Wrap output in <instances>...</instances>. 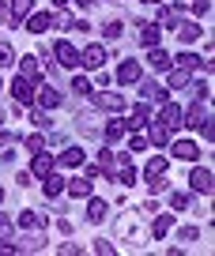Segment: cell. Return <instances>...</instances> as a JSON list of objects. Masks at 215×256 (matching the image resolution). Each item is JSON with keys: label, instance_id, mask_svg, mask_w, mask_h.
Listing matches in <instances>:
<instances>
[{"label": "cell", "instance_id": "obj_9", "mask_svg": "<svg viewBox=\"0 0 215 256\" xmlns=\"http://www.w3.org/2000/svg\"><path fill=\"white\" fill-rule=\"evenodd\" d=\"M49 26H53V16H49V12H34V16H27V30H31V34H46Z\"/></svg>", "mask_w": 215, "mask_h": 256}, {"label": "cell", "instance_id": "obj_13", "mask_svg": "<svg viewBox=\"0 0 215 256\" xmlns=\"http://www.w3.org/2000/svg\"><path fill=\"white\" fill-rule=\"evenodd\" d=\"M140 76H143L140 60H125V64H121V72H117V80L121 83H140Z\"/></svg>", "mask_w": 215, "mask_h": 256}, {"label": "cell", "instance_id": "obj_36", "mask_svg": "<svg viewBox=\"0 0 215 256\" xmlns=\"http://www.w3.org/2000/svg\"><path fill=\"white\" fill-rule=\"evenodd\" d=\"M72 90H76V94H91V83L83 80V76H76V80H72Z\"/></svg>", "mask_w": 215, "mask_h": 256}, {"label": "cell", "instance_id": "obj_39", "mask_svg": "<svg viewBox=\"0 0 215 256\" xmlns=\"http://www.w3.org/2000/svg\"><path fill=\"white\" fill-rule=\"evenodd\" d=\"M177 238H181V241H200V230H196V226H181Z\"/></svg>", "mask_w": 215, "mask_h": 256}, {"label": "cell", "instance_id": "obj_22", "mask_svg": "<svg viewBox=\"0 0 215 256\" xmlns=\"http://www.w3.org/2000/svg\"><path fill=\"white\" fill-rule=\"evenodd\" d=\"M177 38L189 46V42H196V38H200V26H196V23H177Z\"/></svg>", "mask_w": 215, "mask_h": 256}, {"label": "cell", "instance_id": "obj_42", "mask_svg": "<svg viewBox=\"0 0 215 256\" xmlns=\"http://www.w3.org/2000/svg\"><path fill=\"white\" fill-rule=\"evenodd\" d=\"M8 234H12V218L0 211V238H8Z\"/></svg>", "mask_w": 215, "mask_h": 256}, {"label": "cell", "instance_id": "obj_24", "mask_svg": "<svg viewBox=\"0 0 215 256\" xmlns=\"http://www.w3.org/2000/svg\"><path fill=\"white\" fill-rule=\"evenodd\" d=\"M61 192H64V177H57L53 170H49L46 174V196H61Z\"/></svg>", "mask_w": 215, "mask_h": 256}, {"label": "cell", "instance_id": "obj_3", "mask_svg": "<svg viewBox=\"0 0 215 256\" xmlns=\"http://www.w3.org/2000/svg\"><path fill=\"white\" fill-rule=\"evenodd\" d=\"M204 120H211V98H196L189 106V113H185V124L189 128H200Z\"/></svg>", "mask_w": 215, "mask_h": 256}, {"label": "cell", "instance_id": "obj_18", "mask_svg": "<svg viewBox=\"0 0 215 256\" xmlns=\"http://www.w3.org/2000/svg\"><path fill=\"white\" fill-rule=\"evenodd\" d=\"M98 106H102V110H110V113H121V110H125V98L113 94V90H110V94L102 90V94H98Z\"/></svg>", "mask_w": 215, "mask_h": 256}, {"label": "cell", "instance_id": "obj_15", "mask_svg": "<svg viewBox=\"0 0 215 256\" xmlns=\"http://www.w3.org/2000/svg\"><path fill=\"white\" fill-rule=\"evenodd\" d=\"M8 8H12V26H19V23H23L27 16H31V8H34V0H12Z\"/></svg>", "mask_w": 215, "mask_h": 256}, {"label": "cell", "instance_id": "obj_50", "mask_svg": "<svg viewBox=\"0 0 215 256\" xmlns=\"http://www.w3.org/2000/svg\"><path fill=\"white\" fill-rule=\"evenodd\" d=\"M0 128H4V113H0Z\"/></svg>", "mask_w": 215, "mask_h": 256}, {"label": "cell", "instance_id": "obj_33", "mask_svg": "<svg viewBox=\"0 0 215 256\" xmlns=\"http://www.w3.org/2000/svg\"><path fill=\"white\" fill-rule=\"evenodd\" d=\"M23 144H27V151H34V154H38L42 147H46V136H38V132H34V136H27Z\"/></svg>", "mask_w": 215, "mask_h": 256}, {"label": "cell", "instance_id": "obj_43", "mask_svg": "<svg viewBox=\"0 0 215 256\" xmlns=\"http://www.w3.org/2000/svg\"><path fill=\"white\" fill-rule=\"evenodd\" d=\"M147 147V136H140V128H136V136H132V151H143Z\"/></svg>", "mask_w": 215, "mask_h": 256}, {"label": "cell", "instance_id": "obj_4", "mask_svg": "<svg viewBox=\"0 0 215 256\" xmlns=\"http://www.w3.org/2000/svg\"><path fill=\"white\" fill-rule=\"evenodd\" d=\"M49 53L57 56V64H64V68H76V64H80V53H76V46H72V42H57L53 49H49Z\"/></svg>", "mask_w": 215, "mask_h": 256}, {"label": "cell", "instance_id": "obj_16", "mask_svg": "<svg viewBox=\"0 0 215 256\" xmlns=\"http://www.w3.org/2000/svg\"><path fill=\"white\" fill-rule=\"evenodd\" d=\"M19 72H23V80H34V76H42V60L34 53H27L23 60H19Z\"/></svg>", "mask_w": 215, "mask_h": 256}, {"label": "cell", "instance_id": "obj_28", "mask_svg": "<svg viewBox=\"0 0 215 256\" xmlns=\"http://www.w3.org/2000/svg\"><path fill=\"white\" fill-rule=\"evenodd\" d=\"M46 222V215H38V211H23L19 215V226H27V230H34V226H42Z\"/></svg>", "mask_w": 215, "mask_h": 256}, {"label": "cell", "instance_id": "obj_27", "mask_svg": "<svg viewBox=\"0 0 215 256\" xmlns=\"http://www.w3.org/2000/svg\"><path fill=\"white\" fill-rule=\"evenodd\" d=\"M151 144H170V128L166 124H159V120H155V124H151Z\"/></svg>", "mask_w": 215, "mask_h": 256}, {"label": "cell", "instance_id": "obj_5", "mask_svg": "<svg viewBox=\"0 0 215 256\" xmlns=\"http://www.w3.org/2000/svg\"><path fill=\"white\" fill-rule=\"evenodd\" d=\"M166 83L177 87V90L189 87V83H192V68H185V64H170V68H166Z\"/></svg>", "mask_w": 215, "mask_h": 256}, {"label": "cell", "instance_id": "obj_45", "mask_svg": "<svg viewBox=\"0 0 215 256\" xmlns=\"http://www.w3.org/2000/svg\"><path fill=\"white\" fill-rule=\"evenodd\" d=\"M95 252H102V256H110V252H113V245H110V241H95Z\"/></svg>", "mask_w": 215, "mask_h": 256}, {"label": "cell", "instance_id": "obj_46", "mask_svg": "<svg viewBox=\"0 0 215 256\" xmlns=\"http://www.w3.org/2000/svg\"><path fill=\"white\" fill-rule=\"evenodd\" d=\"M61 256H80V245H72V241H68V245H61Z\"/></svg>", "mask_w": 215, "mask_h": 256}, {"label": "cell", "instance_id": "obj_48", "mask_svg": "<svg viewBox=\"0 0 215 256\" xmlns=\"http://www.w3.org/2000/svg\"><path fill=\"white\" fill-rule=\"evenodd\" d=\"M140 211H143V215H155V211H159V204L147 200V204H140Z\"/></svg>", "mask_w": 215, "mask_h": 256}, {"label": "cell", "instance_id": "obj_6", "mask_svg": "<svg viewBox=\"0 0 215 256\" xmlns=\"http://www.w3.org/2000/svg\"><path fill=\"white\" fill-rule=\"evenodd\" d=\"M106 60H110V53H106L102 46H87V49L80 53V64H83V68H102Z\"/></svg>", "mask_w": 215, "mask_h": 256}, {"label": "cell", "instance_id": "obj_32", "mask_svg": "<svg viewBox=\"0 0 215 256\" xmlns=\"http://www.w3.org/2000/svg\"><path fill=\"white\" fill-rule=\"evenodd\" d=\"M143 174H147V177H155V174H166V158H151Z\"/></svg>", "mask_w": 215, "mask_h": 256}, {"label": "cell", "instance_id": "obj_52", "mask_svg": "<svg viewBox=\"0 0 215 256\" xmlns=\"http://www.w3.org/2000/svg\"><path fill=\"white\" fill-rule=\"evenodd\" d=\"M147 4H155V0H147Z\"/></svg>", "mask_w": 215, "mask_h": 256}, {"label": "cell", "instance_id": "obj_1", "mask_svg": "<svg viewBox=\"0 0 215 256\" xmlns=\"http://www.w3.org/2000/svg\"><path fill=\"white\" fill-rule=\"evenodd\" d=\"M106 174H117V181L125 184V188H132V184H136L132 154H128V151H117V154H110V166H106Z\"/></svg>", "mask_w": 215, "mask_h": 256}, {"label": "cell", "instance_id": "obj_23", "mask_svg": "<svg viewBox=\"0 0 215 256\" xmlns=\"http://www.w3.org/2000/svg\"><path fill=\"white\" fill-rule=\"evenodd\" d=\"M42 248H46V241H42V238H34V234H31V238H23V241L16 245V252H42Z\"/></svg>", "mask_w": 215, "mask_h": 256}, {"label": "cell", "instance_id": "obj_37", "mask_svg": "<svg viewBox=\"0 0 215 256\" xmlns=\"http://www.w3.org/2000/svg\"><path fill=\"white\" fill-rule=\"evenodd\" d=\"M121 34H125V26H121V19H113V23L106 26V38L113 42V38H121Z\"/></svg>", "mask_w": 215, "mask_h": 256}, {"label": "cell", "instance_id": "obj_20", "mask_svg": "<svg viewBox=\"0 0 215 256\" xmlns=\"http://www.w3.org/2000/svg\"><path fill=\"white\" fill-rule=\"evenodd\" d=\"M64 188H68L72 196H80V200H83V196H91V181H87V177H76V181H68Z\"/></svg>", "mask_w": 215, "mask_h": 256}, {"label": "cell", "instance_id": "obj_40", "mask_svg": "<svg viewBox=\"0 0 215 256\" xmlns=\"http://www.w3.org/2000/svg\"><path fill=\"white\" fill-rule=\"evenodd\" d=\"M143 94H147V98H166V90H162L159 83H147V87H143Z\"/></svg>", "mask_w": 215, "mask_h": 256}, {"label": "cell", "instance_id": "obj_11", "mask_svg": "<svg viewBox=\"0 0 215 256\" xmlns=\"http://www.w3.org/2000/svg\"><path fill=\"white\" fill-rule=\"evenodd\" d=\"M159 34H162V26H159V23H143V26H140V34H136V38H140V46L155 49V46H159Z\"/></svg>", "mask_w": 215, "mask_h": 256}, {"label": "cell", "instance_id": "obj_7", "mask_svg": "<svg viewBox=\"0 0 215 256\" xmlns=\"http://www.w3.org/2000/svg\"><path fill=\"white\" fill-rule=\"evenodd\" d=\"M189 188L207 196V192H211V170H207V166H196V170L189 174Z\"/></svg>", "mask_w": 215, "mask_h": 256}, {"label": "cell", "instance_id": "obj_14", "mask_svg": "<svg viewBox=\"0 0 215 256\" xmlns=\"http://www.w3.org/2000/svg\"><path fill=\"white\" fill-rule=\"evenodd\" d=\"M196 144H192V140H177L174 144V158H181V162H196Z\"/></svg>", "mask_w": 215, "mask_h": 256}, {"label": "cell", "instance_id": "obj_44", "mask_svg": "<svg viewBox=\"0 0 215 256\" xmlns=\"http://www.w3.org/2000/svg\"><path fill=\"white\" fill-rule=\"evenodd\" d=\"M0 19L12 26V8H8V0H0Z\"/></svg>", "mask_w": 215, "mask_h": 256}, {"label": "cell", "instance_id": "obj_49", "mask_svg": "<svg viewBox=\"0 0 215 256\" xmlns=\"http://www.w3.org/2000/svg\"><path fill=\"white\" fill-rule=\"evenodd\" d=\"M68 4H76V8H87V4H95V0H68Z\"/></svg>", "mask_w": 215, "mask_h": 256}, {"label": "cell", "instance_id": "obj_19", "mask_svg": "<svg viewBox=\"0 0 215 256\" xmlns=\"http://www.w3.org/2000/svg\"><path fill=\"white\" fill-rule=\"evenodd\" d=\"M57 162H61L64 170H76V166H83V151H80V147H72V151H64Z\"/></svg>", "mask_w": 215, "mask_h": 256}, {"label": "cell", "instance_id": "obj_35", "mask_svg": "<svg viewBox=\"0 0 215 256\" xmlns=\"http://www.w3.org/2000/svg\"><path fill=\"white\" fill-rule=\"evenodd\" d=\"M72 23H76V19H72L68 12H61V16H53V26H61V30H72Z\"/></svg>", "mask_w": 215, "mask_h": 256}, {"label": "cell", "instance_id": "obj_30", "mask_svg": "<svg viewBox=\"0 0 215 256\" xmlns=\"http://www.w3.org/2000/svg\"><path fill=\"white\" fill-rule=\"evenodd\" d=\"M159 26H170V30H177V8H162V12H159Z\"/></svg>", "mask_w": 215, "mask_h": 256}, {"label": "cell", "instance_id": "obj_38", "mask_svg": "<svg viewBox=\"0 0 215 256\" xmlns=\"http://www.w3.org/2000/svg\"><path fill=\"white\" fill-rule=\"evenodd\" d=\"M147 188L155 192V196H159L162 188H166V181H162V174H155V177H147Z\"/></svg>", "mask_w": 215, "mask_h": 256}, {"label": "cell", "instance_id": "obj_41", "mask_svg": "<svg viewBox=\"0 0 215 256\" xmlns=\"http://www.w3.org/2000/svg\"><path fill=\"white\" fill-rule=\"evenodd\" d=\"M12 144H16V136H12V132H0V154L8 151V147H12Z\"/></svg>", "mask_w": 215, "mask_h": 256}, {"label": "cell", "instance_id": "obj_25", "mask_svg": "<svg viewBox=\"0 0 215 256\" xmlns=\"http://www.w3.org/2000/svg\"><path fill=\"white\" fill-rule=\"evenodd\" d=\"M128 132V124L125 120H110V124H106V144H113V140H121Z\"/></svg>", "mask_w": 215, "mask_h": 256}, {"label": "cell", "instance_id": "obj_29", "mask_svg": "<svg viewBox=\"0 0 215 256\" xmlns=\"http://www.w3.org/2000/svg\"><path fill=\"white\" fill-rule=\"evenodd\" d=\"M87 218H91V222H102V218H106V200H91Z\"/></svg>", "mask_w": 215, "mask_h": 256}, {"label": "cell", "instance_id": "obj_12", "mask_svg": "<svg viewBox=\"0 0 215 256\" xmlns=\"http://www.w3.org/2000/svg\"><path fill=\"white\" fill-rule=\"evenodd\" d=\"M12 94H16V102H34V83L31 80H12Z\"/></svg>", "mask_w": 215, "mask_h": 256}, {"label": "cell", "instance_id": "obj_34", "mask_svg": "<svg viewBox=\"0 0 215 256\" xmlns=\"http://www.w3.org/2000/svg\"><path fill=\"white\" fill-rule=\"evenodd\" d=\"M170 208H174V211H185V208H189V196H185V192H174V196H170Z\"/></svg>", "mask_w": 215, "mask_h": 256}, {"label": "cell", "instance_id": "obj_17", "mask_svg": "<svg viewBox=\"0 0 215 256\" xmlns=\"http://www.w3.org/2000/svg\"><path fill=\"white\" fill-rule=\"evenodd\" d=\"M53 166H57V158H53V154L38 151V154H34V170H31V174H34V177H46V174H49Z\"/></svg>", "mask_w": 215, "mask_h": 256}, {"label": "cell", "instance_id": "obj_47", "mask_svg": "<svg viewBox=\"0 0 215 256\" xmlns=\"http://www.w3.org/2000/svg\"><path fill=\"white\" fill-rule=\"evenodd\" d=\"M207 4H211V0H192V12H196V16H204Z\"/></svg>", "mask_w": 215, "mask_h": 256}, {"label": "cell", "instance_id": "obj_2", "mask_svg": "<svg viewBox=\"0 0 215 256\" xmlns=\"http://www.w3.org/2000/svg\"><path fill=\"white\" fill-rule=\"evenodd\" d=\"M117 241H132V245H143V234L136 226V211H125L117 218Z\"/></svg>", "mask_w": 215, "mask_h": 256}, {"label": "cell", "instance_id": "obj_31", "mask_svg": "<svg viewBox=\"0 0 215 256\" xmlns=\"http://www.w3.org/2000/svg\"><path fill=\"white\" fill-rule=\"evenodd\" d=\"M8 64H16V53H12L8 42H0V68H8Z\"/></svg>", "mask_w": 215, "mask_h": 256}, {"label": "cell", "instance_id": "obj_10", "mask_svg": "<svg viewBox=\"0 0 215 256\" xmlns=\"http://www.w3.org/2000/svg\"><path fill=\"white\" fill-rule=\"evenodd\" d=\"M159 124H166L170 132H174V128L181 124V110H177L174 102H162V110H159Z\"/></svg>", "mask_w": 215, "mask_h": 256}, {"label": "cell", "instance_id": "obj_51", "mask_svg": "<svg viewBox=\"0 0 215 256\" xmlns=\"http://www.w3.org/2000/svg\"><path fill=\"white\" fill-rule=\"evenodd\" d=\"M0 200H4V188H0Z\"/></svg>", "mask_w": 215, "mask_h": 256}, {"label": "cell", "instance_id": "obj_8", "mask_svg": "<svg viewBox=\"0 0 215 256\" xmlns=\"http://www.w3.org/2000/svg\"><path fill=\"white\" fill-rule=\"evenodd\" d=\"M34 102H38L42 110H53V106H61V94H57L49 83H42V87H34Z\"/></svg>", "mask_w": 215, "mask_h": 256}, {"label": "cell", "instance_id": "obj_26", "mask_svg": "<svg viewBox=\"0 0 215 256\" xmlns=\"http://www.w3.org/2000/svg\"><path fill=\"white\" fill-rule=\"evenodd\" d=\"M147 60H151V68H159V72H166L170 64H174V60H170V56H166V53H162V49H159V46H155V49H151V56H147Z\"/></svg>", "mask_w": 215, "mask_h": 256}, {"label": "cell", "instance_id": "obj_21", "mask_svg": "<svg viewBox=\"0 0 215 256\" xmlns=\"http://www.w3.org/2000/svg\"><path fill=\"white\" fill-rule=\"evenodd\" d=\"M170 226H174V218H170V215H159V211H155V226H151V234H155V238H166V234H170Z\"/></svg>", "mask_w": 215, "mask_h": 256}]
</instances>
